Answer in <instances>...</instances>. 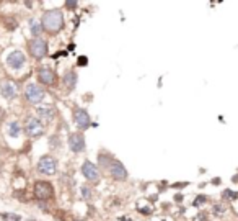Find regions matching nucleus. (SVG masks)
<instances>
[{
	"label": "nucleus",
	"mask_w": 238,
	"mask_h": 221,
	"mask_svg": "<svg viewBox=\"0 0 238 221\" xmlns=\"http://www.w3.org/2000/svg\"><path fill=\"white\" fill-rule=\"evenodd\" d=\"M69 147L74 152H82L85 149V138L80 133H72L69 136Z\"/></svg>",
	"instance_id": "7"
},
{
	"label": "nucleus",
	"mask_w": 238,
	"mask_h": 221,
	"mask_svg": "<svg viewBox=\"0 0 238 221\" xmlns=\"http://www.w3.org/2000/svg\"><path fill=\"white\" fill-rule=\"evenodd\" d=\"M119 221H131V218H127V216H122V218H119Z\"/></svg>",
	"instance_id": "26"
},
{
	"label": "nucleus",
	"mask_w": 238,
	"mask_h": 221,
	"mask_svg": "<svg viewBox=\"0 0 238 221\" xmlns=\"http://www.w3.org/2000/svg\"><path fill=\"white\" fill-rule=\"evenodd\" d=\"M3 115H5V110L2 108V106H0V121L3 120Z\"/></svg>",
	"instance_id": "25"
},
{
	"label": "nucleus",
	"mask_w": 238,
	"mask_h": 221,
	"mask_svg": "<svg viewBox=\"0 0 238 221\" xmlns=\"http://www.w3.org/2000/svg\"><path fill=\"white\" fill-rule=\"evenodd\" d=\"M0 218L7 219V221H20L21 219L20 215H12V213H0Z\"/></svg>",
	"instance_id": "17"
},
{
	"label": "nucleus",
	"mask_w": 238,
	"mask_h": 221,
	"mask_svg": "<svg viewBox=\"0 0 238 221\" xmlns=\"http://www.w3.org/2000/svg\"><path fill=\"white\" fill-rule=\"evenodd\" d=\"M38 79H39L41 84H44V85H52L56 75H54V72L51 69H39L38 70Z\"/></svg>",
	"instance_id": "12"
},
{
	"label": "nucleus",
	"mask_w": 238,
	"mask_h": 221,
	"mask_svg": "<svg viewBox=\"0 0 238 221\" xmlns=\"http://www.w3.org/2000/svg\"><path fill=\"white\" fill-rule=\"evenodd\" d=\"M38 170L41 174H46V175H54L56 170H57L56 159L51 157V156H44V157H41L39 162H38Z\"/></svg>",
	"instance_id": "4"
},
{
	"label": "nucleus",
	"mask_w": 238,
	"mask_h": 221,
	"mask_svg": "<svg viewBox=\"0 0 238 221\" xmlns=\"http://www.w3.org/2000/svg\"><path fill=\"white\" fill-rule=\"evenodd\" d=\"M66 5L69 7V8H75V7H77V2H67Z\"/></svg>",
	"instance_id": "24"
},
{
	"label": "nucleus",
	"mask_w": 238,
	"mask_h": 221,
	"mask_svg": "<svg viewBox=\"0 0 238 221\" xmlns=\"http://www.w3.org/2000/svg\"><path fill=\"white\" fill-rule=\"evenodd\" d=\"M212 211H214V215H219V216H220V215H223V213H225V206H222V205H215Z\"/></svg>",
	"instance_id": "20"
},
{
	"label": "nucleus",
	"mask_w": 238,
	"mask_h": 221,
	"mask_svg": "<svg viewBox=\"0 0 238 221\" xmlns=\"http://www.w3.org/2000/svg\"><path fill=\"white\" fill-rule=\"evenodd\" d=\"M0 94H2V97H5L7 100H12V98H15V95H17V89L12 82H3L2 87H0Z\"/></svg>",
	"instance_id": "13"
},
{
	"label": "nucleus",
	"mask_w": 238,
	"mask_h": 221,
	"mask_svg": "<svg viewBox=\"0 0 238 221\" xmlns=\"http://www.w3.org/2000/svg\"><path fill=\"white\" fill-rule=\"evenodd\" d=\"M7 64H8V67L12 69H20L23 67L25 64V56L21 51H13L8 54V58H7Z\"/></svg>",
	"instance_id": "10"
},
{
	"label": "nucleus",
	"mask_w": 238,
	"mask_h": 221,
	"mask_svg": "<svg viewBox=\"0 0 238 221\" xmlns=\"http://www.w3.org/2000/svg\"><path fill=\"white\" fill-rule=\"evenodd\" d=\"M74 120H75V123L82 128V130H86L90 125H91V120H90V116H88V113H86L85 110H75V113H74Z\"/></svg>",
	"instance_id": "11"
},
{
	"label": "nucleus",
	"mask_w": 238,
	"mask_h": 221,
	"mask_svg": "<svg viewBox=\"0 0 238 221\" xmlns=\"http://www.w3.org/2000/svg\"><path fill=\"white\" fill-rule=\"evenodd\" d=\"M82 174H83L88 180H91V182H98V180H100V172H98V169H96V166H93V162H90V161H85V162H83V166H82Z\"/></svg>",
	"instance_id": "8"
},
{
	"label": "nucleus",
	"mask_w": 238,
	"mask_h": 221,
	"mask_svg": "<svg viewBox=\"0 0 238 221\" xmlns=\"http://www.w3.org/2000/svg\"><path fill=\"white\" fill-rule=\"evenodd\" d=\"M64 82H66L67 89H75V84H77V74L75 72H69L66 74V77H64Z\"/></svg>",
	"instance_id": "15"
},
{
	"label": "nucleus",
	"mask_w": 238,
	"mask_h": 221,
	"mask_svg": "<svg viewBox=\"0 0 238 221\" xmlns=\"http://www.w3.org/2000/svg\"><path fill=\"white\" fill-rule=\"evenodd\" d=\"M42 26L51 33H57L64 26V17L61 10H49L42 17Z\"/></svg>",
	"instance_id": "1"
},
{
	"label": "nucleus",
	"mask_w": 238,
	"mask_h": 221,
	"mask_svg": "<svg viewBox=\"0 0 238 221\" xmlns=\"http://www.w3.org/2000/svg\"><path fill=\"white\" fill-rule=\"evenodd\" d=\"M26 134L30 138H36V136H39V134H42V125H41V121L38 118H30L28 120V123H26Z\"/></svg>",
	"instance_id": "9"
},
{
	"label": "nucleus",
	"mask_w": 238,
	"mask_h": 221,
	"mask_svg": "<svg viewBox=\"0 0 238 221\" xmlns=\"http://www.w3.org/2000/svg\"><path fill=\"white\" fill-rule=\"evenodd\" d=\"M34 195L39 200H49L54 197V187L46 180H38L34 183Z\"/></svg>",
	"instance_id": "3"
},
{
	"label": "nucleus",
	"mask_w": 238,
	"mask_h": 221,
	"mask_svg": "<svg viewBox=\"0 0 238 221\" xmlns=\"http://www.w3.org/2000/svg\"><path fill=\"white\" fill-rule=\"evenodd\" d=\"M25 95L31 103H39L42 98H44V90L41 87H38L36 84H30V85H26Z\"/></svg>",
	"instance_id": "5"
},
{
	"label": "nucleus",
	"mask_w": 238,
	"mask_h": 221,
	"mask_svg": "<svg viewBox=\"0 0 238 221\" xmlns=\"http://www.w3.org/2000/svg\"><path fill=\"white\" fill-rule=\"evenodd\" d=\"M38 115H39L41 118H44V120H52L54 110L49 108V106H39V108H38Z\"/></svg>",
	"instance_id": "14"
},
{
	"label": "nucleus",
	"mask_w": 238,
	"mask_h": 221,
	"mask_svg": "<svg viewBox=\"0 0 238 221\" xmlns=\"http://www.w3.org/2000/svg\"><path fill=\"white\" fill-rule=\"evenodd\" d=\"M41 30H42V25L38 23V21H33V25H31V33L34 34V36L41 34Z\"/></svg>",
	"instance_id": "18"
},
{
	"label": "nucleus",
	"mask_w": 238,
	"mask_h": 221,
	"mask_svg": "<svg viewBox=\"0 0 238 221\" xmlns=\"http://www.w3.org/2000/svg\"><path fill=\"white\" fill-rule=\"evenodd\" d=\"M204 202H206V197H199V198H196V200H194V205L199 206L201 203H204Z\"/></svg>",
	"instance_id": "22"
},
{
	"label": "nucleus",
	"mask_w": 238,
	"mask_h": 221,
	"mask_svg": "<svg viewBox=\"0 0 238 221\" xmlns=\"http://www.w3.org/2000/svg\"><path fill=\"white\" fill-rule=\"evenodd\" d=\"M8 134L13 138H17L18 134H20V125L17 123V121H12L10 126H8Z\"/></svg>",
	"instance_id": "16"
},
{
	"label": "nucleus",
	"mask_w": 238,
	"mask_h": 221,
	"mask_svg": "<svg viewBox=\"0 0 238 221\" xmlns=\"http://www.w3.org/2000/svg\"><path fill=\"white\" fill-rule=\"evenodd\" d=\"M82 197L85 198V200H90V197H91V190L88 187H82Z\"/></svg>",
	"instance_id": "21"
},
{
	"label": "nucleus",
	"mask_w": 238,
	"mask_h": 221,
	"mask_svg": "<svg viewBox=\"0 0 238 221\" xmlns=\"http://www.w3.org/2000/svg\"><path fill=\"white\" fill-rule=\"evenodd\" d=\"M86 61H88L86 58H80L78 59V66H86Z\"/></svg>",
	"instance_id": "23"
},
{
	"label": "nucleus",
	"mask_w": 238,
	"mask_h": 221,
	"mask_svg": "<svg viewBox=\"0 0 238 221\" xmlns=\"http://www.w3.org/2000/svg\"><path fill=\"white\" fill-rule=\"evenodd\" d=\"M75 221H82V219H75Z\"/></svg>",
	"instance_id": "27"
},
{
	"label": "nucleus",
	"mask_w": 238,
	"mask_h": 221,
	"mask_svg": "<svg viewBox=\"0 0 238 221\" xmlns=\"http://www.w3.org/2000/svg\"><path fill=\"white\" fill-rule=\"evenodd\" d=\"M28 49H30V54L36 59H41L47 54V44L42 38H33L28 43Z\"/></svg>",
	"instance_id": "2"
},
{
	"label": "nucleus",
	"mask_w": 238,
	"mask_h": 221,
	"mask_svg": "<svg viewBox=\"0 0 238 221\" xmlns=\"http://www.w3.org/2000/svg\"><path fill=\"white\" fill-rule=\"evenodd\" d=\"M223 198H228V200H235V198H238V192L225 190V192H223Z\"/></svg>",
	"instance_id": "19"
},
{
	"label": "nucleus",
	"mask_w": 238,
	"mask_h": 221,
	"mask_svg": "<svg viewBox=\"0 0 238 221\" xmlns=\"http://www.w3.org/2000/svg\"><path fill=\"white\" fill-rule=\"evenodd\" d=\"M108 169H109L111 177H113V179H116V180H124L127 177V170H126V167L122 166L119 161H111L109 166H108Z\"/></svg>",
	"instance_id": "6"
}]
</instances>
